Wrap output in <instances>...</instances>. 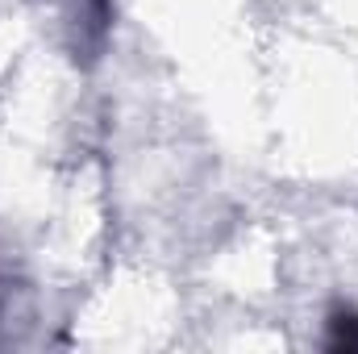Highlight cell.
<instances>
[{"label":"cell","instance_id":"2","mask_svg":"<svg viewBox=\"0 0 358 354\" xmlns=\"http://www.w3.org/2000/svg\"><path fill=\"white\" fill-rule=\"evenodd\" d=\"M325 346L334 354H358V309H334Z\"/></svg>","mask_w":358,"mask_h":354},{"label":"cell","instance_id":"1","mask_svg":"<svg viewBox=\"0 0 358 354\" xmlns=\"http://www.w3.org/2000/svg\"><path fill=\"white\" fill-rule=\"evenodd\" d=\"M67 25H71V50L76 63H92L104 50L108 25H113V4L108 0H67Z\"/></svg>","mask_w":358,"mask_h":354}]
</instances>
